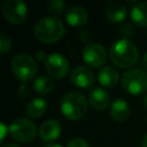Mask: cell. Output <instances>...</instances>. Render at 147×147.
<instances>
[{
    "label": "cell",
    "instance_id": "1",
    "mask_svg": "<svg viewBox=\"0 0 147 147\" xmlns=\"http://www.w3.org/2000/svg\"><path fill=\"white\" fill-rule=\"evenodd\" d=\"M109 57L116 67L126 69L137 63L139 51L130 39L121 38L111 44L109 48Z\"/></svg>",
    "mask_w": 147,
    "mask_h": 147
},
{
    "label": "cell",
    "instance_id": "2",
    "mask_svg": "<svg viewBox=\"0 0 147 147\" xmlns=\"http://www.w3.org/2000/svg\"><path fill=\"white\" fill-rule=\"evenodd\" d=\"M65 33L63 22L55 16H46L40 18L33 28V34L37 40L52 44L60 40Z\"/></svg>",
    "mask_w": 147,
    "mask_h": 147
},
{
    "label": "cell",
    "instance_id": "3",
    "mask_svg": "<svg viewBox=\"0 0 147 147\" xmlns=\"http://www.w3.org/2000/svg\"><path fill=\"white\" fill-rule=\"evenodd\" d=\"M87 110V101L83 93L78 91L68 92L61 102L62 115L70 121L80 119Z\"/></svg>",
    "mask_w": 147,
    "mask_h": 147
},
{
    "label": "cell",
    "instance_id": "4",
    "mask_svg": "<svg viewBox=\"0 0 147 147\" xmlns=\"http://www.w3.org/2000/svg\"><path fill=\"white\" fill-rule=\"evenodd\" d=\"M10 68L14 76L22 83H28L29 80L33 79L38 71V64L34 59L24 53L16 55L11 60Z\"/></svg>",
    "mask_w": 147,
    "mask_h": 147
},
{
    "label": "cell",
    "instance_id": "5",
    "mask_svg": "<svg viewBox=\"0 0 147 147\" xmlns=\"http://www.w3.org/2000/svg\"><path fill=\"white\" fill-rule=\"evenodd\" d=\"M122 87L130 94L138 95L147 91V71L132 68L123 72L121 77Z\"/></svg>",
    "mask_w": 147,
    "mask_h": 147
},
{
    "label": "cell",
    "instance_id": "6",
    "mask_svg": "<svg viewBox=\"0 0 147 147\" xmlns=\"http://www.w3.org/2000/svg\"><path fill=\"white\" fill-rule=\"evenodd\" d=\"M8 132L13 140L26 144L34 139L37 133V126L31 119H28L25 117H18L9 124Z\"/></svg>",
    "mask_w": 147,
    "mask_h": 147
},
{
    "label": "cell",
    "instance_id": "7",
    "mask_svg": "<svg viewBox=\"0 0 147 147\" xmlns=\"http://www.w3.org/2000/svg\"><path fill=\"white\" fill-rule=\"evenodd\" d=\"M82 57L91 68H102L108 59V54L102 45L98 42H87L82 51Z\"/></svg>",
    "mask_w": 147,
    "mask_h": 147
},
{
    "label": "cell",
    "instance_id": "8",
    "mask_svg": "<svg viewBox=\"0 0 147 147\" xmlns=\"http://www.w3.org/2000/svg\"><path fill=\"white\" fill-rule=\"evenodd\" d=\"M2 15L11 24H21L28 15V6L22 0H6L2 5Z\"/></svg>",
    "mask_w": 147,
    "mask_h": 147
},
{
    "label": "cell",
    "instance_id": "9",
    "mask_svg": "<svg viewBox=\"0 0 147 147\" xmlns=\"http://www.w3.org/2000/svg\"><path fill=\"white\" fill-rule=\"evenodd\" d=\"M69 61L61 53H51L45 62L46 72L53 78H63L69 72Z\"/></svg>",
    "mask_w": 147,
    "mask_h": 147
},
{
    "label": "cell",
    "instance_id": "10",
    "mask_svg": "<svg viewBox=\"0 0 147 147\" xmlns=\"http://www.w3.org/2000/svg\"><path fill=\"white\" fill-rule=\"evenodd\" d=\"M69 79H70V83L77 87L88 88L94 84L95 76L90 68L85 65H77L70 71Z\"/></svg>",
    "mask_w": 147,
    "mask_h": 147
},
{
    "label": "cell",
    "instance_id": "11",
    "mask_svg": "<svg viewBox=\"0 0 147 147\" xmlns=\"http://www.w3.org/2000/svg\"><path fill=\"white\" fill-rule=\"evenodd\" d=\"M61 132H62V126L60 122L55 119H47L39 127V137L41 138V140L51 144L56 139H59Z\"/></svg>",
    "mask_w": 147,
    "mask_h": 147
},
{
    "label": "cell",
    "instance_id": "12",
    "mask_svg": "<svg viewBox=\"0 0 147 147\" xmlns=\"http://www.w3.org/2000/svg\"><path fill=\"white\" fill-rule=\"evenodd\" d=\"M87 101L94 110L101 111L108 107V105L110 102V96H109V93L105 88L95 87L88 93Z\"/></svg>",
    "mask_w": 147,
    "mask_h": 147
},
{
    "label": "cell",
    "instance_id": "13",
    "mask_svg": "<svg viewBox=\"0 0 147 147\" xmlns=\"http://www.w3.org/2000/svg\"><path fill=\"white\" fill-rule=\"evenodd\" d=\"M65 21L69 25L75 28L84 26L88 21V13L84 7L72 6L65 13Z\"/></svg>",
    "mask_w": 147,
    "mask_h": 147
},
{
    "label": "cell",
    "instance_id": "14",
    "mask_svg": "<svg viewBox=\"0 0 147 147\" xmlns=\"http://www.w3.org/2000/svg\"><path fill=\"white\" fill-rule=\"evenodd\" d=\"M98 82L105 87H115L119 82V74L116 68L105 65L98 72Z\"/></svg>",
    "mask_w": 147,
    "mask_h": 147
},
{
    "label": "cell",
    "instance_id": "15",
    "mask_svg": "<svg viewBox=\"0 0 147 147\" xmlns=\"http://www.w3.org/2000/svg\"><path fill=\"white\" fill-rule=\"evenodd\" d=\"M109 114L116 122H124L129 118L131 110L129 103L124 99H115L110 105Z\"/></svg>",
    "mask_w": 147,
    "mask_h": 147
},
{
    "label": "cell",
    "instance_id": "16",
    "mask_svg": "<svg viewBox=\"0 0 147 147\" xmlns=\"http://www.w3.org/2000/svg\"><path fill=\"white\" fill-rule=\"evenodd\" d=\"M106 16L113 23L123 22L127 16V8L121 2H111L106 8Z\"/></svg>",
    "mask_w": 147,
    "mask_h": 147
},
{
    "label": "cell",
    "instance_id": "17",
    "mask_svg": "<svg viewBox=\"0 0 147 147\" xmlns=\"http://www.w3.org/2000/svg\"><path fill=\"white\" fill-rule=\"evenodd\" d=\"M47 110V102L42 98H34L25 106V114L31 118L41 117Z\"/></svg>",
    "mask_w": 147,
    "mask_h": 147
},
{
    "label": "cell",
    "instance_id": "18",
    "mask_svg": "<svg viewBox=\"0 0 147 147\" xmlns=\"http://www.w3.org/2000/svg\"><path fill=\"white\" fill-rule=\"evenodd\" d=\"M131 20L139 26H147V1L136 3L130 11Z\"/></svg>",
    "mask_w": 147,
    "mask_h": 147
},
{
    "label": "cell",
    "instance_id": "19",
    "mask_svg": "<svg viewBox=\"0 0 147 147\" xmlns=\"http://www.w3.org/2000/svg\"><path fill=\"white\" fill-rule=\"evenodd\" d=\"M33 90L40 95H47L54 90V82L47 76H39L33 80Z\"/></svg>",
    "mask_w": 147,
    "mask_h": 147
},
{
    "label": "cell",
    "instance_id": "20",
    "mask_svg": "<svg viewBox=\"0 0 147 147\" xmlns=\"http://www.w3.org/2000/svg\"><path fill=\"white\" fill-rule=\"evenodd\" d=\"M47 10L53 15H60L64 11L65 2L63 0H49L46 3Z\"/></svg>",
    "mask_w": 147,
    "mask_h": 147
},
{
    "label": "cell",
    "instance_id": "21",
    "mask_svg": "<svg viewBox=\"0 0 147 147\" xmlns=\"http://www.w3.org/2000/svg\"><path fill=\"white\" fill-rule=\"evenodd\" d=\"M10 48H11L10 38L5 32H1L0 33V53L1 54H6L8 51H10Z\"/></svg>",
    "mask_w": 147,
    "mask_h": 147
},
{
    "label": "cell",
    "instance_id": "22",
    "mask_svg": "<svg viewBox=\"0 0 147 147\" xmlns=\"http://www.w3.org/2000/svg\"><path fill=\"white\" fill-rule=\"evenodd\" d=\"M119 32H121V34L123 36V38L129 39L130 37L133 36V33H134V28H133L132 23H124V24L119 28Z\"/></svg>",
    "mask_w": 147,
    "mask_h": 147
},
{
    "label": "cell",
    "instance_id": "23",
    "mask_svg": "<svg viewBox=\"0 0 147 147\" xmlns=\"http://www.w3.org/2000/svg\"><path fill=\"white\" fill-rule=\"evenodd\" d=\"M67 147H90V145L82 138H72L68 142Z\"/></svg>",
    "mask_w": 147,
    "mask_h": 147
},
{
    "label": "cell",
    "instance_id": "24",
    "mask_svg": "<svg viewBox=\"0 0 147 147\" xmlns=\"http://www.w3.org/2000/svg\"><path fill=\"white\" fill-rule=\"evenodd\" d=\"M17 93L18 95H21L22 98H25V96H29L31 94V87L29 86L28 83H22L18 88H17Z\"/></svg>",
    "mask_w": 147,
    "mask_h": 147
},
{
    "label": "cell",
    "instance_id": "25",
    "mask_svg": "<svg viewBox=\"0 0 147 147\" xmlns=\"http://www.w3.org/2000/svg\"><path fill=\"white\" fill-rule=\"evenodd\" d=\"M47 57H48V55H46V53L44 51H37L36 52V59H37V61H39V62H46Z\"/></svg>",
    "mask_w": 147,
    "mask_h": 147
},
{
    "label": "cell",
    "instance_id": "26",
    "mask_svg": "<svg viewBox=\"0 0 147 147\" xmlns=\"http://www.w3.org/2000/svg\"><path fill=\"white\" fill-rule=\"evenodd\" d=\"M0 127H1V131H2V134H1V138H0V140H1V141H3V139H5V134H6V131H8V127H6L5 123H1Z\"/></svg>",
    "mask_w": 147,
    "mask_h": 147
},
{
    "label": "cell",
    "instance_id": "27",
    "mask_svg": "<svg viewBox=\"0 0 147 147\" xmlns=\"http://www.w3.org/2000/svg\"><path fill=\"white\" fill-rule=\"evenodd\" d=\"M142 67H144V69L147 71V52L145 53V55H144V57H142Z\"/></svg>",
    "mask_w": 147,
    "mask_h": 147
},
{
    "label": "cell",
    "instance_id": "28",
    "mask_svg": "<svg viewBox=\"0 0 147 147\" xmlns=\"http://www.w3.org/2000/svg\"><path fill=\"white\" fill-rule=\"evenodd\" d=\"M141 147H147V133L144 136V138L141 140Z\"/></svg>",
    "mask_w": 147,
    "mask_h": 147
},
{
    "label": "cell",
    "instance_id": "29",
    "mask_svg": "<svg viewBox=\"0 0 147 147\" xmlns=\"http://www.w3.org/2000/svg\"><path fill=\"white\" fill-rule=\"evenodd\" d=\"M2 147H20V146L16 145V144H6V145H3Z\"/></svg>",
    "mask_w": 147,
    "mask_h": 147
},
{
    "label": "cell",
    "instance_id": "30",
    "mask_svg": "<svg viewBox=\"0 0 147 147\" xmlns=\"http://www.w3.org/2000/svg\"><path fill=\"white\" fill-rule=\"evenodd\" d=\"M45 147H62V146L59 145V144H48V145H46Z\"/></svg>",
    "mask_w": 147,
    "mask_h": 147
},
{
    "label": "cell",
    "instance_id": "31",
    "mask_svg": "<svg viewBox=\"0 0 147 147\" xmlns=\"http://www.w3.org/2000/svg\"><path fill=\"white\" fill-rule=\"evenodd\" d=\"M144 106L147 108V94L144 96Z\"/></svg>",
    "mask_w": 147,
    "mask_h": 147
},
{
    "label": "cell",
    "instance_id": "32",
    "mask_svg": "<svg viewBox=\"0 0 147 147\" xmlns=\"http://www.w3.org/2000/svg\"><path fill=\"white\" fill-rule=\"evenodd\" d=\"M146 124H147V117H146Z\"/></svg>",
    "mask_w": 147,
    "mask_h": 147
}]
</instances>
